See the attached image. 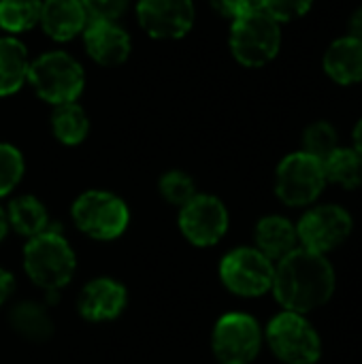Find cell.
I'll return each mask as SVG.
<instances>
[{"mask_svg": "<svg viewBox=\"0 0 362 364\" xmlns=\"http://www.w3.org/2000/svg\"><path fill=\"white\" fill-rule=\"evenodd\" d=\"M28 83L43 102L58 107L79 100L85 87V70L68 51L51 49L30 62Z\"/></svg>", "mask_w": 362, "mask_h": 364, "instance_id": "3", "label": "cell"}, {"mask_svg": "<svg viewBox=\"0 0 362 364\" xmlns=\"http://www.w3.org/2000/svg\"><path fill=\"white\" fill-rule=\"evenodd\" d=\"M87 21L90 15L81 0H43L38 26L58 43H66L83 34Z\"/></svg>", "mask_w": 362, "mask_h": 364, "instance_id": "15", "label": "cell"}, {"mask_svg": "<svg viewBox=\"0 0 362 364\" xmlns=\"http://www.w3.org/2000/svg\"><path fill=\"white\" fill-rule=\"evenodd\" d=\"M30 62L28 47L17 36H0V98L13 96L28 83Z\"/></svg>", "mask_w": 362, "mask_h": 364, "instance_id": "18", "label": "cell"}, {"mask_svg": "<svg viewBox=\"0 0 362 364\" xmlns=\"http://www.w3.org/2000/svg\"><path fill=\"white\" fill-rule=\"evenodd\" d=\"M51 132L62 145H81L90 134V117L79 102H64L53 107Z\"/></svg>", "mask_w": 362, "mask_h": 364, "instance_id": "20", "label": "cell"}, {"mask_svg": "<svg viewBox=\"0 0 362 364\" xmlns=\"http://www.w3.org/2000/svg\"><path fill=\"white\" fill-rule=\"evenodd\" d=\"M11 326L13 331L28 339V341H47L53 335V322L45 309V305L36 303V301H21L13 307L11 316Z\"/></svg>", "mask_w": 362, "mask_h": 364, "instance_id": "21", "label": "cell"}, {"mask_svg": "<svg viewBox=\"0 0 362 364\" xmlns=\"http://www.w3.org/2000/svg\"><path fill=\"white\" fill-rule=\"evenodd\" d=\"M11 226H9V215H6V209L0 205V241L9 235Z\"/></svg>", "mask_w": 362, "mask_h": 364, "instance_id": "33", "label": "cell"}, {"mask_svg": "<svg viewBox=\"0 0 362 364\" xmlns=\"http://www.w3.org/2000/svg\"><path fill=\"white\" fill-rule=\"evenodd\" d=\"M75 226L96 241H113L122 237L130 224L128 205L113 192L87 190L79 194L70 207Z\"/></svg>", "mask_w": 362, "mask_h": 364, "instance_id": "5", "label": "cell"}, {"mask_svg": "<svg viewBox=\"0 0 362 364\" xmlns=\"http://www.w3.org/2000/svg\"><path fill=\"white\" fill-rule=\"evenodd\" d=\"M230 215L213 194H196L179 207V230L196 247H211L228 232Z\"/></svg>", "mask_w": 362, "mask_h": 364, "instance_id": "11", "label": "cell"}, {"mask_svg": "<svg viewBox=\"0 0 362 364\" xmlns=\"http://www.w3.org/2000/svg\"><path fill=\"white\" fill-rule=\"evenodd\" d=\"M233 58L245 68H260L273 62L282 49V23L262 9L233 19L228 36Z\"/></svg>", "mask_w": 362, "mask_h": 364, "instance_id": "4", "label": "cell"}, {"mask_svg": "<svg viewBox=\"0 0 362 364\" xmlns=\"http://www.w3.org/2000/svg\"><path fill=\"white\" fill-rule=\"evenodd\" d=\"M348 34L362 41V6H358L348 19Z\"/></svg>", "mask_w": 362, "mask_h": 364, "instance_id": "31", "label": "cell"}, {"mask_svg": "<svg viewBox=\"0 0 362 364\" xmlns=\"http://www.w3.org/2000/svg\"><path fill=\"white\" fill-rule=\"evenodd\" d=\"M81 2L90 19H113V21H117L132 4V0H81Z\"/></svg>", "mask_w": 362, "mask_h": 364, "instance_id": "28", "label": "cell"}, {"mask_svg": "<svg viewBox=\"0 0 362 364\" xmlns=\"http://www.w3.org/2000/svg\"><path fill=\"white\" fill-rule=\"evenodd\" d=\"M23 173H26L23 154L15 145L0 141V198L11 194L19 186Z\"/></svg>", "mask_w": 362, "mask_h": 364, "instance_id": "26", "label": "cell"}, {"mask_svg": "<svg viewBox=\"0 0 362 364\" xmlns=\"http://www.w3.org/2000/svg\"><path fill=\"white\" fill-rule=\"evenodd\" d=\"M137 19L147 36L156 41H177L190 34L196 9L192 0H139Z\"/></svg>", "mask_w": 362, "mask_h": 364, "instance_id": "12", "label": "cell"}, {"mask_svg": "<svg viewBox=\"0 0 362 364\" xmlns=\"http://www.w3.org/2000/svg\"><path fill=\"white\" fill-rule=\"evenodd\" d=\"M322 166L326 183H335L344 190H356L362 186V156L354 147L339 145Z\"/></svg>", "mask_w": 362, "mask_h": 364, "instance_id": "22", "label": "cell"}, {"mask_svg": "<svg viewBox=\"0 0 362 364\" xmlns=\"http://www.w3.org/2000/svg\"><path fill=\"white\" fill-rule=\"evenodd\" d=\"M314 6V0H262V11L280 23H288L307 15Z\"/></svg>", "mask_w": 362, "mask_h": 364, "instance_id": "27", "label": "cell"}, {"mask_svg": "<svg viewBox=\"0 0 362 364\" xmlns=\"http://www.w3.org/2000/svg\"><path fill=\"white\" fill-rule=\"evenodd\" d=\"M15 292V277L11 271L6 269H0V307L13 296Z\"/></svg>", "mask_w": 362, "mask_h": 364, "instance_id": "30", "label": "cell"}, {"mask_svg": "<svg viewBox=\"0 0 362 364\" xmlns=\"http://www.w3.org/2000/svg\"><path fill=\"white\" fill-rule=\"evenodd\" d=\"M324 73L339 85H356L362 81V41L350 34L335 38L322 58Z\"/></svg>", "mask_w": 362, "mask_h": 364, "instance_id": "16", "label": "cell"}, {"mask_svg": "<svg viewBox=\"0 0 362 364\" xmlns=\"http://www.w3.org/2000/svg\"><path fill=\"white\" fill-rule=\"evenodd\" d=\"M352 147L362 156V119H358V124L354 126V132H352Z\"/></svg>", "mask_w": 362, "mask_h": 364, "instance_id": "32", "label": "cell"}, {"mask_svg": "<svg viewBox=\"0 0 362 364\" xmlns=\"http://www.w3.org/2000/svg\"><path fill=\"white\" fill-rule=\"evenodd\" d=\"M254 247L258 252H262L269 260L277 262L299 247L297 224H292L284 215H265L254 228Z\"/></svg>", "mask_w": 362, "mask_h": 364, "instance_id": "17", "label": "cell"}, {"mask_svg": "<svg viewBox=\"0 0 362 364\" xmlns=\"http://www.w3.org/2000/svg\"><path fill=\"white\" fill-rule=\"evenodd\" d=\"M326 188L322 160L301 151L288 154L275 171V194L288 207H312Z\"/></svg>", "mask_w": 362, "mask_h": 364, "instance_id": "7", "label": "cell"}, {"mask_svg": "<svg viewBox=\"0 0 362 364\" xmlns=\"http://www.w3.org/2000/svg\"><path fill=\"white\" fill-rule=\"evenodd\" d=\"M128 303L126 288L111 277H96L77 296V311L87 322H111L122 316Z\"/></svg>", "mask_w": 362, "mask_h": 364, "instance_id": "14", "label": "cell"}, {"mask_svg": "<svg viewBox=\"0 0 362 364\" xmlns=\"http://www.w3.org/2000/svg\"><path fill=\"white\" fill-rule=\"evenodd\" d=\"M213 11L222 17H228L230 21L241 17L243 13L258 11L262 6V0H209Z\"/></svg>", "mask_w": 362, "mask_h": 364, "instance_id": "29", "label": "cell"}, {"mask_svg": "<svg viewBox=\"0 0 362 364\" xmlns=\"http://www.w3.org/2000/svg\"><path fill=\"white\" fill-rule=\"evenodd\" d=\"M6 215H9L11 230H15L26 239H32L49 228V213L45 205L32 194L13 198L6 207Z\"/></svg>", "mask_w": 362, "mask_h": 364, "instance_id": "19", "label": "cell"}, {"mask_svg": "<svg viewBox=\"0 0 362 364\" xmlns=\"http://www.w3.org/2000/svg\"><path fill=\"white\" fill-rule=\"evenodd\" d=\"M275 262L256 247H237L220 262L222 284L237 296L254 299L271 292Z\"/></svg>", "mask_w": 362, "mask_h": 364, "instance_id": "9", "label": "cell"}, {"mask_svg": "<svg viewBox=\"0 0 362 364\" xmlns=\"http://www.w3.org/2000/svg\"><path fill=\"white\" fill-rule=\"evenodd\" d=\"M158 190H160V196L169 205H175V207H183L190 198H194L198 194L192 175H188L186 171H179V168L166 171L158 181Z\"/></svg>", "mask_w": 362, "mask_h": 364, "instance_id": "25", "label": "cell"}, {"mask_svg": "<svg viewBox=\"0 0 362 364\" xmlns=\"http://www.w3.org/2000/svg\"><path fill=\"white\" fill-rule=\"evenodd\" d=\"M337 147H339V134L331 122L318 119V122H312L303 130V151L305 154L324 162Z\"/></svg>", "mask_w": 362, "mask_h": 364, "instance_id": "24", "label": "cell"}, {"mask_svg": "<svg viewBox=\"0 0 362 364\" xmlns=\"http://www.w3.org/2000/svg\"><path fill=\"white\" fill-rule=\"evenodd\" d=\"M81 36L87 55L100 66H119L130 58L132 38L119 21L90 19Z\"/></svg>", "mask_w": 362, "mask_h": 364, "instance_id": "13", "label": "cell"}, {"mask_svg": "<svg viewBox=\"0 0 362 364\" xmlns=\"http://www.w3.org/2000/svg\"><path fill=\"white\" fill-rule=\"evenodd\" d=\"M265 339L284 364H316L322 356V339L303 314L284 309L269 322Z\"/></svg>", "mask_w": 362, "mask_h": 364, "instance_id": "6", "label": "cell"}, {"mask_svg": "<svg viewBox=\"0 0 362 364\" xmlns=\"http://www.w3.org/2000/svg\"><path fill=\"white\" fill-rule=\"evenodd\" d=\"M337 277L324 254L297 247L275 262L271 292L275 301L294 314H312L324 307L335 294Z\"/></svg>", "mask_w": 362, "mask_h": 364, "instance_id": "1", "label": "cell"}, {"mask_svg": "<svg viewBox=\"0 0 362 364\" xmlns=\"http://www.w3.org/2000/svg\"><path fill=\"white\" fill-rule=\"evenodd\" d=\"M265 333L258 320L243 311L224 314L211 333V350L220 364H252L262 348Z\"/></svg>", "mask_w": 362, "mask_h": 364, "instance_id": "8", "label": "cell"}, {"mask_svg": "<svg viewBox=\"0 0 362 364\" xmlns=\"http://www.w3.org/2000/svg\"><path fill=\"white\" fill-rule=\"evenodd\" d=\"M354 220L341 205H314L297 222L299 245L318 254H329L352 235Z\"/></svg>", "mask_w": 362, "mask_h": 364, "instance_id": "10", "label": "cell"}, {"mask_svg": "<svg viewBox=\"0 0 362 364\" xmlns=\"http://www.w3.org/2000/svg\"><path fill=\"white\" fill-rule=\"evenodd\" d=\"M23 271L45 292H60L77 271V256L60 230L47 228L28 239L23 247Z\"/></svg>", "mask_w": 362, "mask_h": 364, "instance_id": "2", "label": "cell"}, {"mask_svg": "<svg viewBox=\"0 0 362 364\" xmlns=\"http://www.w3.org/2000/svg\"><path fill=\"white\" fill-rule=\"evenodd\" d=\"M43 0H0V30L21 34L38 26Z\"/></svg>", "mask_w": 362, "mask_h": 364, "instance_id": "23", "label": "cell"}]
</instances>
